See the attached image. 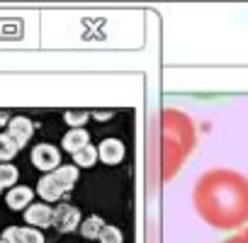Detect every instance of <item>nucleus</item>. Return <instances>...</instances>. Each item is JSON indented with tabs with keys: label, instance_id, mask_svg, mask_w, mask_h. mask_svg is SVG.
I'll use <instances>...</instances> for the list:
<instances>
[{
	"label": "nucleus",
	"instance_id": "obj_22",
	"mask_svg": "<svg viewBox=\"0 0 248 243\" xmlns=\"http://www.w3.org/2000/svg\"><path fill=\"white\" fill-rule=\"evenodd\" d=\"M0 192H3V190H0Z\"/></svg>",
	"mask_w": 248,
	"mask_h": 243
},
{
	"label": "nucleus",
	"instance_id": "obj_18",
	"mask_svg": "<svg viewBox=\"0 0 248 243\" xmlns=\"http://www.w3.org/2000/svg\"><path fill=\"white\" fill-rule=\"evenodd\" d=\"M221 243H246V241L241 238V233H236V236H231V238H226V241H221Z\"/></svg>",
	"mask_w": 248,
	"mask_h": 243
},
{
	"label": "nucleus",
	"instance_id": "obj_11",
	"mask_svg": "<svg viewBox=\"0 0 248 243\" xmlns=\"http://www.w3.org/2000/svg\"><path fill=\"white\" fill-rule=\"evenodd\" d=\"M88 141H90V134L80 127V129H71V132L61 139V146H63V149L73 156L76 151H80L83 146H88Z\"/></svg>",
	"mask_w": 248,
	"mask_h": 243
},
{
	"label": "nucleus",
	"instance_id": "obj_1",
	"mask_svg": "<svg viewBox=\"0 0 248 243\" xmlns=\"http://www.w3.org/2000/svg\"><path fill=\"white\" fill-rule=\"evenodd\" d=\"M192 204L212 228H241L248 221V178L229 168H212L197 178Z\"/></svg>",
	"mask_w": 248,
	"mask_h": 243
},
{
	"label": "nucleus",
	"instance_id": "obj_16",
	"mask_svg": "<svg viewBox=\"0 0 248 243\" xmlns=\"http://www.w3.org/2000/svg\"><path fill=\"white\" fill-rule=\"evenodd\" d=\"M88 117H90L88 109H66V112H63V119L68 122L73 129H80V124H85Z\"/></svg>",
	"mask_w": 248,
	"mask_h": 243
},
{
	"label": "nucleus",
	"instance_id": "obj_13",
	"mask_svg": "<svg viewBox=\"0 0 248 243\" xmlns=\"http://www.w3.org/2000/svg\"><path fill=\"white\" fill-rule=\"evenodd\" d=\"M17 178H20V170L13 163H0V190H3V187L13 190L17 185Z\"/></svg>",
	"mask_w": 248,
	"mask_h": 243
},
{
	"label": "nucleus",
	"instance_id": "obj_5",
	"mask_svg": "<svg viewBox=\"0 0 248 243\" xmlns=\"http://www.w3.org/2000/svg\"><path fill=\"white\" fill-rule=\"evenodd\" d=\"M51 226H56V231H61V233L76 231L80 226V212H78V207H73L68 202H61L51 212Z\"/></svg>",
	"mask_w": 248,
	"mask_h": 243
},
{
	"label": "nucleus",
	"instance_id": "obj_4",
	"mask_svg": "<svg viewBox=\"0 0 248 243\" xmlns=\"http://www.w3.org/2000/svg\"><path fill=\"white\" fill-rule=\"evenodd\" d=\"M61 163V151L51 144H37L32 149V166L42 173H54Z\"/></svg>",
	"mask_w": 248,
	"mask_h": 243
},
{
	"label": "nucleus",
	"instance_id": "obj_3",
	"mask_svg": "<svg viewBox=\"0 0 248 243\" xmlns=\"http://www.w3.org/2000/svg\"><path fill=\"white\" fill-rule=\"evenodd\" d=\"M78 182V168L76 166H59L54 173H46L39 185H37V195L44 202H59L68 190H73Z\"/></svg>",
	"mask_w": 248,
	"mask_h": 243
},
{
	"label": "nucleus",
	"instance_id": "obj_9",
	"mask_svg": "<svg viewBox=\"0 0 248 243\" xmlns=\"http://www.w3.org/2000/svg\"><path fill=\"white\" fill-rule=\"evenodd\" d=\"M51 207L44 204V202H32L27 209H25V221L32 226V228H46L51 226Z\"/></svg>",
	"mask_w": 248,
	"mask_h": 243
},
{
	"label": "nucleus",
	"instance_id": "obj_15",
	"mask_svg": "<svg viewBox=\"0 0 248 243\" xmlns=\"http://www.w3.org/2000/svg\"><path fill=\"white\" fill-rule=\"evenodd\" d=\"M17 151H20V146L8 134H0V161H10Z\"/></svg>",
	"mask_w": 248,
	"mask_h": 243
},
{
	"label": "nucleus",
	"instance_id": "obj_6",
	"mask_svg": "<svg viewBox=\"0 0 248 243\" xmlns=\"http://www.w3.org/2000/svg\"><path fill=\"white\" fill-rule=\"evenodd\" d=\"M0 241H5V243H44V236L39 228H32V226H8Z\"/></svg>",
	"mask_w": 248,
	"mask_h": 243
},
{
	"label": "nucleus",
	"instance_id": "obj_19",
	"mask_svg": "<svg viewBox=\"0 0 248 243\" xmlns=\"http://www.w3.org/2000/svg\"><path fill=\"white\" fill-rule=\"evenodd\" d=\"M241 238H243V241H246V243H248V226H246V228H243V231H241Z\"/></svg>",
	"mask_w": 248,
	"mask_h": 243
},
{
	"label": "nucleus",
	"instance_id": "obj_8",
	"mask_svg": "<svg viewBox=\"0 0 248 243\" xmlns=\"http://www.w3.org/2000/svg\"><path fill=\"white\" fill-rule=\"evenodd\" d=\"M124 153H127V149H124V144L119 139H105L100 146H97V161H102L105 166H117L122 163Z\"/></svg>",
	"mask_w": 248,
	"mask_h": 243
},
{
	"label": "nucleus",
	"instance_id": "obj_17",
	"mask_svg": "<svg viewBox=\"0 0 248 243\" xmlns=\"http://www.w3.org/2000/svg\"><path fill=\"white\" fill-rule=\"evenodd\" d=\"M97 241L100 243H122V231L117 228V226H102V231H100V236H97Z\"/></svg>",
	"mask_w": 248,
	"mask_h": 243
},
{
	"label": "nucleus",
	"instance_id": "obj_10",
	"mask_svg": "<svg viewBox=\"0 0 248 243\" xmlns=\"http://www.w3.org/2000/svg\"><path fill=\"white\" fill-rule=\"evenodd\" d=\"M32 197H34V190L32 187H25V185H17L8 192V207L15 209V212H25L30 204H32Z\"/></svg>",
	"mask_w": 248,
	"mask_h": 243
},
{
	"label": "nucleus",
	"instance_id": "obj_7",
	"mask_svg": "<svg viewBox=\"0 0 248 243\" xmlns=\"http://www.w3.org/2000/svg\"><path fill=\"white\" fill-rule=\"evenodd\" d=\"M32 134H34L32 119H27V117H13V119L8 122V137H10L20 149H25V144L32 139Z\"/></svg>",
	"mask_w": 248,
	"mask_h": 243
},
{
	"label": "nucleus",
	"instance_id": "obj_14",
	"mask_svg": "<svg viewBox=\"0 0 248 243\" xmlns=\"http://www.w3.org/2000/svg\"><path fill=\"white\" fill-rule=\"evenodd\" d=\"M102 219L100 216H90V219H85V221H80V233L85 236V238H97L100 236V231H102Z\"/></svg>",
	"mask_w": 248,
	"mask_h": 243
},
{
	"label": "nucleus",
	"instance_id": "obj_21",
	"mask_svg": "<svg viewBox=\"0 0 248 243\" xmlns=\"http://www.w3.org/2000/svg\"><path fill=\"white\" fill-rule=\"evenodd\" d=\"M0 243H5V241H0Z\"/></svg>",
	"mask_w": 248,
	"mask_h": 243
},
{
	"label": "nucleus",
	"instance_id": "obj_12",
	"mask_svg": "<svg viewBox=\"0 0 248 243\" xmlns=\"http://www.w3.org/2000/svg\"><path fill=\"white\" fill-rule=\"evenodd\" d=\"M73 163H76V168H93L97 163V149L90 146V144L83 146L80 151L73 153Z\"/></svg>",
	"mask_w": 248,
	"mask_h": 243
},
{
	"label": "nucleus",
	"instance_id": "obj_2",
	"mask_svg": "<svg viewBox=\"0 0 248 243\" xmlns=\"http://www.w3.org/2000/svg\"><path fill=\"white\" fill-rule=\"evenodd\" d=\"M195 124L192 119L173 107L158 112V170L161 182L178 175L183 163L195 149Z\"/></svg>",
	"mask_w": 248,
	"mask_h": 243
},
{
	"label": "nucleus",
	"instance_id": "obj_20",
	"mask_svg": "<svg viewBox=\"0 0 248 243\" xmlns=\"http://www.w3.org/2000/svg\"><path fill=\"white\" fill-rule=\"evenodd\" d=\"M3 122H8V114H5V112H0V124H3Z\"/></svg>",
	"mask_w": 248,
	"mask_h": 243
}]
</instances>
